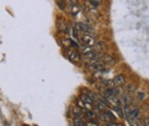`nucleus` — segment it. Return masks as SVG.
Here are the masks:
<instances>
[{"label": "nucleus", "instance_id": "f257e3e1", "mask_svg": "<svg viewBox=\"0 0 149 126\" xmlns=\"http://www.w3.org/2000/svg\"><path fill=\"white\" fill-rule=\"evenodd\" d=\"M83 56L86 58V59H90L93 61H97V59H100L97 51H95L91 47H86L83 50Z\"/></svg>", "mask_w": 149, "mask_h": 126}, {"label": "nucleus", "instance_id": "f03ea898", "mask_svg": "<svg viewBox=\"0 0 149 126\" xmlns=\"http://www.w3.org/2000/svg\"><path fill=\"white\" fill-rule=\"evenodd\" d=\"M74 29L78 33H83V34H95V30L91 27V26L86 25L85 23H77L74 26Z\"/></svg>", "mask_w": 149, "mask_h": 126}, {"label": "nucleus", "instance_id": "7ed1b4c3", "mask_svg": "<svg viewBox=\"0 0 149 126\" xmlns=\"http://www.w3.org/2000/svg\"><path fill=\"white\" fill-rule=\"evenodd\" d=\"M141 117V110L137 106H131L128 108V120H138Z\"/></svg>", "mask_w": 149, "mask_h": 126}, {"label": "nucleus", "instance_id": "20e7f679", "mask_svg": "<svg viewBox=\"0 0 149 126\" xmlns=\"http://www.w3.org/2000/svg\"><path fill=\"white\" fill-rule=\"evenodd\" d=\"M100 119L102 121H105V122L109 123V122H115L116 120V117L113 115V113L109 110H105L103 112L100 113Z\"/></svg>", "mask_w": 149, "mask_h": 126}, {"label": "nucleus", "instance_id": "39448f33", "mask_svg": "<svg viewBox=\"0 0 149 126\" xmlns=\"http://www.w3.org/2000/svg\"><path fill=\"white\" fill-rule=\"evenodd\" d=\"M120 93V89L116 86H113V88H107L104 89L103 91V94H104V97L105 98H109V97H111V96H117L119 95Z\"/></svg>", "mask_w": 149, "mask_h": 126}, {"label": "nucleus", "instance_id": "423d86ee", "mask_svg": "<svg viewBox=\"0 0 149 126\" xmlns=\"http://www.w3.org/2000/svg\"><path fill=\"white\" fill-rule=\"evenodd\" d=\"M81 41L86 46V47H92V46H95V38H93L92 35H88V34L81 36Z\"/></svg>", "mask_w": 149, "mask_h": 126}, {"label": "nucleus", "instance_id": "0eeeda50", "mask_svg": "<svg viewBox=\"0 0 149 126\" xmlns=\"http://www.w3.org/2000/svg\"><path fill=\"white\" fill-rule=\"evenodd\" d=\"M105 65L103 64V63L102 62V61H95V63L91 65V69L93 70V71L95 72H102L105 70Z\"/></svg>", "mask_w": 149, "mask_h": 126}, {"label": "nucleus", "instance_id": "6e6552de", "mask_svg": "<svg viewBox=\"0 0 149 126\" xmlns=\"http://www.w3.org/2000/svg\"><path fill=\"white\" fill-rule=\"evenodd\" d=\"M100 61H102L105 66H114L115 65V60L109 55H103L100 58Z\"/></svg>", "mask_w": 149, "mask_h": 126}, {"label": "nucleus", "instance_id": "1a4fd4ad", "mask_svg": "<svg viewBox=\"0 0 149 126\" xmlns=\"http://www.w3.org/2000/svg\"><path fill=\"white\" fill-rule=\"evenodd\" d=\"M68 58L73 63H79L81 61V55L77 51H70L68 54Z\"/></svg>", "mask_w": 149, "mask_h": 126}, {"label": "nucleus", "instance_id": "9d476101", "mask_svg": "<svg viewBox=\"0 0 149 126\" xmlns=\"http://www.w3.org/2000/svg\"><path fill=\"white\" fill-rule=\"evenodd\" d=\"M115 86H122L125 84V77L123 74H118L113 79Z\"/></svg>", "mask_w": 149, "mask_h": 126}, {"label": "nucleus", "instance_id": "9b49d317", "mask_svg": "<svg viewBox=\"0 0 149 126\" xmlns=\"http://www.w3.org/2000/svg\"><path fill=\"white\" fill-rule=\"evenodd\" d=\"M107 100L111 103V105L113 107H120L121 106V101L117 96H111V97L107 98Z\"/></svg>", "mask_w": 149, "mask_h": 126}, {"label": "nucleus", "instance_id": "f8f14e48", "mask_svg": "<svg viewBox=\"0 0 149 126\" xmlns=\"http://www.w3.org/2000/svg\"><path fill=\"white\" fill-rule=\"evenodd\" d=\"M80 99H81V101H83L84 103H85V105L90 106V108L92 107V105L93 104V101L92 100V98H91L88 95H86V94H81Z\"/></svg>", "mask_w": 149, "mask_h": 126}, {"label": "nucleus", "instance_id": "ddd939ff", "mask_svg": "<svg viewBox=\"0 0 149 126\" xmlns=\"http://www.w3.org/2000/svg\"><path fill=\"white\" fill-rule=\"evenodd\" d=\"M68 10H69V12H70V14H71V15L76 16L77 14L80 12V7L77 5V4H71L70 7L68 8Z\"/></svg>", "mask_w": 149, "mask_h": 126}, {"label": "nucleus", "instance_id": "4468645a", "mask_svg": "<svg viewBox=\"0 0 149 126\" xmlns=\"http://www.w3.org/2000/svg\"><path fill=\"white\" fill-rule=\"evenodd\" d=\"M100 86H103V88H113V86H115L113 79H102L100 81Z\"/></svg>", "mask_w": 149, "mask_h": 126}, {"label": "nucleus", "instance_id": "2eb2a0df", "mask_svg": "<svg viewBox=\"0 0 149 126\" xmlns=\"http://www.w3.org/2000/svg\"><path fill=\"white\" fill-rule=\"evenodd\" d=\"M73 114H74V117L83 118L84 111H83V109H81V107H79V106H74V109H73Z\"/></svg>", "mask_w": 149, "mask_h": 126}, {"label": "nucleus", "instance_id": "dca6fc26", "mask_svg": "<svg viewBox=\"0 0 149 126\" xmlns=\"http://www.w3.org/2000/svg\"><path fill=\"white\" fill-rule=\"evenodd\" d=\"M120 101L124 105H130V103L132 102V98L129 94H124V95H122Z\"/></svg>", "mask_w": 149, "mask_h": 126}, {"label": "nucleus", "instance_id": "f3484780", "mask_svg": "<svg viewBox=\"0 0 149 126\" xmlns=\"http://www.w3.org/2000/svg\"><path fill=\"white\" fill-rule=\"evenodd\" d=\"M73 123H74V126H86L85 121L79 117H74L73 120Z\"/></svg>", "mask_w": 149, "mask_h": 126}, {"label": "nucleus", "instance_id": "a211bd4d", "mask_svg": "<svg viewBox=\"0 0 149 126\" xmlns=\"http://www.w3.org/2000/svg\"><path fill=\"white\" fill-rule=\"evenodd\" d=\"M125 90L127 93H134V91H136V86L134 84H129L125 86Z\"/></svg>", "mask_w": 149, "mask_h": 126}, {"label": "nucleus", "instance_id": "6ab92c4d", "mask_svg": "<svg viewBox=\"0 0 149 126\" xmlns=\"http://www.w3.org/2000/svg\"><path fill=\"white\" fill-rule=\"evenodd\" d=\"M84 115L86 116L88 118H90V119H93L95 117V113L92 110H88V109H84Z\"/></svg>", "mask_w": 149, "mask_h": 126}, {"label": "nucleus", "instance_id": "aec40b11", "mask_svg": "<svg viewBox=\"0 0 149 126\" xmlns=\"http://www.w3.org/2000/svg\"><path fill=\"white\" fill-rule=\"evenodd\" d=\"M95 51H102L105 49V44L103 42H95Z\"/></svg>", "mask_w": 149, "mask_h": 126}, {"label": "nucleus", "instance_id": "412c9836", "mask_svg": "<svg viewBox=\"0 0 149 126\" xmlns=\"http://www.w3.org/2000/svg\"><path fill=\"white\" fill-rule=\"evenodd\" d=\"M88 3H90L93 7H98V6L102 5V0H88Z\"/></svg>", "mask_w": 149, "mask_h": 126}, {"label": "nucleus", "instance_id": "4be33fe9", "mask_svg": "<svg viewBox=\"0 0 149 126\" xmlns=\"http://www.w3.org/2000/svg\"><path fill=\"white\" fill-rule=\"evenodd\" d=\"M86 95L90 96V97L92 98V100L93 101V102H95V101L100 100V99H98V97H97V95L95 93H93V91H88V94H86Z\"/></svg>", "mask_w": 149, "mask_h": 126}, {"label": "nucleus", "instance_id": "5701e85b", "mask_svg": "<svg viewBox=\"0 0 149 126\" xmlns=\"http://www.w3.org/2000/svg\"><path fill=\"white\" fill-rule=\"evenodd\" d=\"M113 108H114V110L117 112V114L120 116V117H123V116H124V114H123V110H122L120 107H113Z\"/></svg>", "mask_w": 149, "mask_h": 126}, {"label": "nucleus", "instance_id": "b1692460", "mask_svg": "<svg viewBox=\"0 0 149 126\" xmlns=\"http://www.w3.org/2000/svg\"><path fill=\"white\" fill-rule=\"evenodd\" d=\"M58 4H59V6H60V8L63 10V9H65V7H66V2L64 1V3H62L61 2V0L60 1H58Z\"/></svg>", "mask_w": 149, "mask_h": 126}, {"label": "nucleus", "instance_id": "393cba45", "mask_svg": "<svg viewBox=\"0 0 149 126\" xmlns=\"http://www.w3.org/2000/svg\"><path fill=\"white\" fill-rule=\"evenodd\" d=\"M107 126H123V125L119 124V123H115V122H109V123H107Z\"/></svg>", "mask_w": 149, "mask_h": 126}, {"label": "nucleus", "instance_id": "a878e982", "mask_svg": "<svg viewBox=\"0 0 149 126\" xmlns=\"http://www.w3.org/2000/svg\"><path fill=\"white\" fill-rule=\"evenodd\" d=\"M138 94H139V95H138L139 99H143V98H145V96H146V94L144 93H139Z\"/></svg>", "mask_w": 149, "mask_h": 126}, {"label": "nucleus", "instance_id": "bb28decb", "mask_svg": "<svg viewBox=\"0 0 149 126\" xmlns=\"http://www.w3.org/2000/svg\"><path fill=\"white\" fill-rule=\"evenodd\" d=\"M144 126H149V120H148V118H145V119H144Z\"/></svg>", "mask_w": 149, "mask_h": 126}, {"label": "nucleus", "instance_id": "cd10ccee", "mask_svg": "<svg viewBox=\"0 0 149 126\" xmlns=\"http://www.w3.org/2000/svg\"><path fill=\"white\" fill-rule=\"evenodd\" d=\"M73 36L77 39V31H76V29H74V28L73 29Z\"/></svg>", "mask_w": 149, "mask_h": 126}, {"label": "nucleus", "instance_id": "c85d7f7f", "mask_svg": "<svg viewBox=\"0 0 149 126\" xmlns=\"http://www.w3.org/2000/svg\"><path fill=\"white\" fill-rule=\"evenodd\" d=\"M23 126H29V125H28V124H24Z\"/></svg>", "mask_w": 149, "mask_h": 126}]
</instances>
